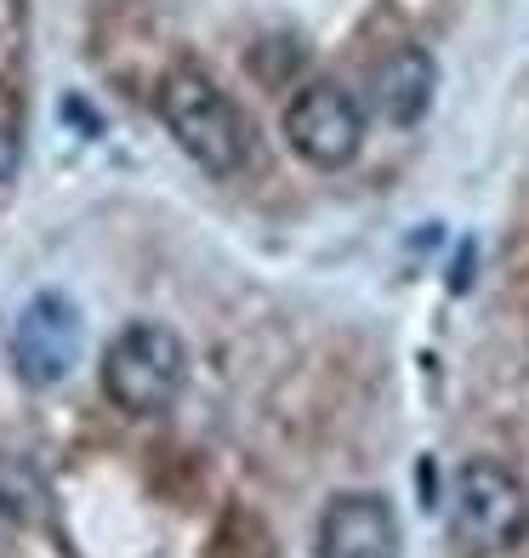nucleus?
<instances>
[{
	"label": "nucleus",
	"instance_id": "1",
	"mask_svg": "<svg viewBox=\"0 0 529 558\" xmlns=\"http://www.w3.org/2000/svg\"><path fill=\"white\" fill-rule=\"evenodd\" d=\"M450 536L472 558H495L529 542V485L495 456H467L450 485Z\"/></svg>",
	"mask_w": 529,
	"mask_h": 558
},
{
	"label": "nucleus",
	"instance_id": "2",
	"mask_svg": "<svg viewBox=\"0 0 529 558\" xmlns=\"http://www.w3.org/2000/svg\"><path fill=\"white\" fill-rule=\"evenodd\" d=\"M160 120L165 132L176 137V148L211 177H234L245 166V120L239 109L229 104V92H222L206 69H171L165 86H160Z\"/></svg>",
	"mask_w": 529,
	"mask_h": 558
},
{
	"label": "nucleus",
	"instance_id": "3",
	"mask_svg": "<svg viewBox=\"0 0 529 558\" xmlns=\"http://www.w3.org/2000/svg\"><path fill=\"white\" fill-rule=\"evenodd\" d=\"M188 376L183 337L160 319H137L103 348V393L125 416H160L176 404Z\"/></svg>",
	"mask_w": 529,
	"mask_h": 558
},
{
	"label": "nucleus",
	"instance_id": "4",
	"mask_svg": "<svg viewBox=\"0 0 529 558\" xmlns=\"http://www.w3.org/2000/svg\"><path fill=\"white\" fill-rule=\"evenodd\" d=\"M81 342H86L81 308H74L63 291L29 296V302H23V314L12 319V337H7L17 383H29V388L63 383V376L81 365Z\"/></svg>",
	"mask_w": 529,
	"mask_h": 558
},
{
	"label": "nucleus",
	"instance_id": "5",
	"mask_svg": "<svg viewBox=\"0 0 529 558\" xmlns=\"http://www.w3.org/2000/svg\"><path fill=\"white\" fill-rule=\"evenodd\" d=\"M285 143L319 171H342L365 143V109L359 97L336 81H308L285 104Z\"/></svg>",
	"mask_w": 529,
	"mask_h": 558
},
{
	"label": "nucleus",
	"instance_id": "6",
	"mask_svg": "<svg viewBox=\"0 0 529 558\" xmlns=\"http://www.w3.org/2000/svg\"><path fill=\"white\" fill-rule=\"evenodd\" d=\"M319 558H398V513L376 490H342L319 513Z\"/></svg>",
	"mask_w": 529,
	"mask_h": 558
},
{
	"label": "nucleus",
	"instance_id": "7",
	"mask_svg": "<svg viewBox=\"0 0 529 558\" xmlns=\"http://www.w3.org/2000/svg\"><path fill=\"white\" fill-rule=\"evenodd\" d=\"M433 92H439V69L421 46H398L370 69V109L387 125H416L433 109Z\"/></svg>",
	"mask_w": 529,
	"mask_h": 558
}]
</instances>
